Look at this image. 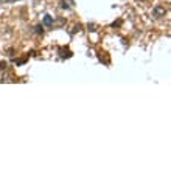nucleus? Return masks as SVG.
I'll use <instances>...</instances> for the list:
<instances>
[{
	"label": "nucleus",
	"instance_id": "39448f33",
	"mask_svg": "<svg viewBox=\"0 0 171 171\" xmlns=\"http://www.w3.org/2000/svg\"><path fill=\"white\" fill-rule=\"evenodd\" d=\"M0 2H11V0H0Z\"/></svg>",
	"mask_w": 171,
	"mask_h": 171
},
{
	"label": "nucleus",
	"instance_id": "f257e3e1",
	"mask_svg": "<svg viewBox=\"0 0 171 171\" xmlns=\"http://www.w3.org/2000/svg\"><path fill=\"white\" fill-rule=\"evenodd\" d=\"M153 14L155 17H163L166 14V9L163 8V6H155V8L153 9Z\"/></svg>",
	"mask_w": 171,
	"mask_h": 171
},
{
	"label": "nucleus",
	"instance_id": "f03ea898",
	"mask_svg": "<svg viewBox=\"0 0 171 171\" xmlns=\"http://www.w3.org/2000/svg\"><path fill=\"white\" fill-rule=\"evenodd\" d=\"M42 22H44L45 26H51V25H53V17H51V16H45Z\"/></svg>",
	"mask_w": 171,
	"mask_h": 171
},
{
	"label": "nucleus",
	"instance_id": "7ed1b4c3",
	"mask_svg": "<svg viewBox=\"0 0 171 171\" xmlns=\"http://www.w3.org/2000/svg\"><path fill=\"white\" fill-rule=\"evenodd\" d=\"M36 33H37V34H42V33H44V30H42V26H41V25L36 26Z\"/></svg>",
	"mask_w": 171,
	"mask_h": 171
},
{
	"label": "nucleus",
	"instance_id": "20e7f679",
	"mask_svg": "<svg viewBox=\"0 0 171 171\" xmlns=\"http://www.w3.org/2000/svg\"><path fill=\"white\" fill-rule=\"evenodd\" d=\"M6 67V62H5V61H2V62H0V68H2V70H3V68H5Z\"/></svg>",
	"mask_w": 171,
	"mask_h": 171
}]
</instances>
